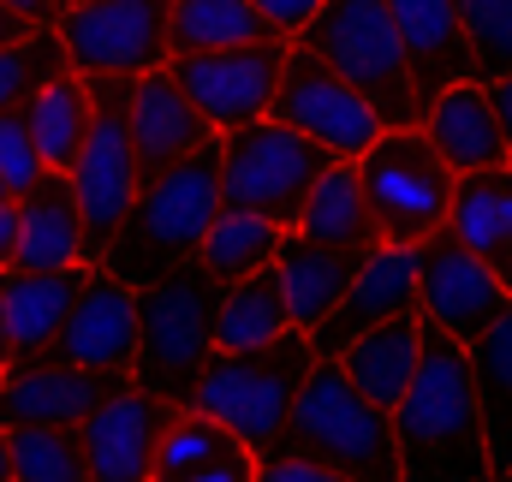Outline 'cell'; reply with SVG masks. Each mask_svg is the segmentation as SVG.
Listing matches in <instances>:
<instances>
[{"instance_id": "1", "label": "cell", "mask_w": 512, "mask_h": 482, "mask_svg": "<svg viewBox=\"0 0 512 482\" xmlns=\"http://www.w3.org/2000/svg\"><path fill=\"white\" fill-rule=\"evenodd\" d=\"M393 417V447H399V477L411 482H483L489 471V435H483V405L471 381V352L423 322V358L411 387L399 393Z\"/></svg>"}, {"instance_id": "2", "label": "cell", "mask_w": 512, "mask_h": 482, "mask_svg": "<svg viewBox=\"0 0 512 482\" xmlns=\"http://www.w3.org/2000/svg\"><path fill=\"white\" fill-rule=\"evenodd\" d=\"M215 215H221V137H209L203 149H191L155 173H143L120 233L102 250V268L120 274L126 286L161 280L179 262H197Z\"/></svg>"}, {"instance_id": "3", "label": "cell", "mask_w": 512, "mask_h": 482, "mask_svg": "<svg viewBox=\"0 0 512 482\" xmlns=\"http://www.w3.org/2000/svg\"><path fill=\"white\" fill-rule=\"evenodd\" d=\"M274 447H298L316 453L322 465H334L340 482H393L399 477V447H393V417L376 399H364L340 358H310L298 399L286 411V429L274 435ZM268 447V453H274ZM262 459V453H256Z\"/></svg>"}, {"instance_id": "4", "label": "cell", "mask_w": 512, "mask_h": 482, "mask_svg": "<svg viewBox=\"0 0 512 482\" xmlns=\"http://www.w3.org/2000/svg\"><path fill=\"white\" fill-rule=\"evenodd\" d=\"M215 310H221V280L203 262H179L161 280L137 286V358L131 381L161 393L167 405H185L197 369L215 352Z\"/></svg>"}, {"instance_id": "5", "label": "cell", "mask_w": 512, "mask_h": 482, "mask_svg": "<svg viewBox=\"0 0 512 482\" xmlns=\"http://www.w3.org/2000/svg\"><path fill=\"white\" fill-rule=\"evenodd\" d=\"M310 334L286 328L268 346H245V352H209V363L197 369L185 405L221 417L251 453H268L274 435L286 429V411L298 399V381L310 369Z\"/></svg>"}, {"instance_id": "6", "label": "cell", "mask_w": 512, "mask_h": 482, "mask_svg": "<svg viewBox=\"0 0 512 482\" xmlns=\"http://www.w3.org/2000/svg\"><path fill=\"white\" fill-rule=\"evenodd\" d=\"M292 42H304L316 60H328L382 114V125H423L411 60H405V42L393 30L387 0H322L316 18Z\"/></svg>"}, {"instance_id": "7", "label": "cell", "mask_w": 512, "mask_h": 482, "mask_svg": "<svg viewBox=\"0 0 512 482\" xmlns=\"http://www.w3.org/2000/svg\"><path fill=\"white\" fill-rule=\"evenodd\" d=\"M352 167L382 244H423L435 227H447L453 167L441 161L423 125H382V137Z\"/></svg>"}, {"instance_id": "8", "label": "cell", "mask_w": 512, "mask_h": 482, "mask_svg": "<svg viewBox=\"0 0 512 482\" xmlns=\"http://www.w3.org/2000/svg\"><path fill=\"white\" fill-rule=\"evenodd\" d=\"M215 137H221V203L268 215L274 227H292L316 179L334 167V155L316 137H304L298 125L274 114L215 131Z\"/></svg>"}, {"instance_id": "9", "label": "cell", "mask_w": 512, "mask_h": 482, "mask_svg": "<svg viewBox=\"0 0 512 482\" xmlns=\"http://www.w3.org/2000/svg\"><path fill=\"white\" fill-rule=\"evenodd\" d=\"M137 185H143V167H137V143H131V78H90V131L72 161V191H78L90 262H102V250L114 244Z\"/></svg>"}, {"instance_id": "10", "label": "cell", "mask_w": 512, "mask_h": 482, "mask_svg": "<svg viewBox=\"0 0 512 482\" xmlns=\"http://www.w3.org/2000/svg\"><path fill=\"white\" fill-rule=\"evenodd\" d=\"M167 18L173 0H72L54 30L78 78H137L167 66Z\"/></svg>"}, {"instance_id": "11", "label": "cell", "mask_w": 512, "mask_h": 482, "mask_svg": "<svg viewBox=\"0 0 512 482\" xmlns=\"http://www.w3.org/2000/svg\"><path fill=\"white\" fill-rule=\"evenodd\" d=\"M268 114L286 120V125H298L304 137H316L334 161H358V155L382 137V114H376L328 60H316L304 42L286 48V72H280V84H274Z\"/></svg>"}, {"instance_id": "12", "label": "cell", "mask_w": 512, "mask_h": 482, "mask_svg": "<svg viewBox=\"0 0 512 482\" xmlns=\"http://www.w3.org/2000/svg\"><path fill=\"white\" fill-rule=\"evenodd\" d=\"M286 48L292 36H256V42L209 48V54H167V72L215 131H233L268 114L274 84L286 72Z\"/></svg>"}, {"instance_id": "13", "label": "cell", "mask_w": 512, "mask_h": 482, "mask_svg": "<svg viewBox=\"0 0 512 482\" xmlns=\"http://www.w3.org/2000/svg\"><path fill=\"white\" fill-rule=\"evenodd\" d=\"M512 286L477 256L465 250L453 227H435L417 244V316L441 334H453L459 346H471L501 310H507Z\"/></svg>"}, {"instance_id": "14", "label": "cell", "mask_w": 512, "mask_h": 482, "mask_svg": "<svg viewBox=\"0 0 512 482\" xmlns=\"http://www.w3.org/2000/svg\"><path fill=\"white\" fill-rule=\"evenodd\" d=\"M42 358L54 363H84V369H126L137 358V286L120 274H108L102 262H84L78 298L60 322V334L48 340Z\"/></svg>"}, {"instance_id": "15", "label": "cell", "mask_w": 512, "mask_h": 482, "mask_svg": "<svg viewBox=\"0 0 512 482\" xmlns=\"http://www.w3.org/2000/svg\"><path fill=\"white\" fill-rule=\"evenodd\" d=\"M167 417H173V405H167L161 393H149V387H137V381L114 387V393L78 423L90 477L96 482H149V471H155V441H161Z\"/></svg>"}, {"instance_id": "16", "label": "cell", "mask_w": 512, "mask_h": 482, "mask_svg": "<svg viewBox=\"0 0 512 482\" xmlns=\"http://www.w3.org/2000/svg\"><path fill=\"white\" fill-rule=\"evenodd\" d=\"M126 369H84L54 358H12L0 369V423H84L114 387H126Z\"/></svg>"}, {"instance_id": "17", "label": "cell", "mask_w": 512, "mask_h": 482, "mask_svg": "<svg viewBox=\"0 0 512 482\" xmlns=\"http://www.w3.org/2000/svg\"><path fill=\"white\" fill-rule=\"evenodd\" d=\"M417 310V244H376L364 256V268L352 274L346 298L310 328V352L316 358H340L346 340H358L364 328H376L387 316Z\"/></svg>"}, {"instance_id": "18", "label": "cell", "mask_w": 512, "mask_h": 482, "mask_svg": "<svg viewBox=\"0 0 512 482\" xmlns=\"http://www.w3.org/2000/svg\"><path fill=\"white\" fill-rule=\"evenodd\" d=\"M155 482H256V453L209 411L173 405L155 441Z\"/></svg>"}, {"instance_id": "19", "label": "cell", "mask_w": 512, "mask_h": 482, "mask_svg": "<svg viewBox=\"0 0 512 482\" xmlns=\"http://www.w3.org/2000/svg\"><path fill=\"white\" fill-rule=\"evenodd\" d=\"M215 137V125L197 114V102L173 84L167 66H149L131 78V143H137V167L155 173L191 149H203Z\"/></svg>"}, {"instance_id": "20", "label": "cell", "mask_w": 512, "mask_h": 482, "mask_svg": "<svg viewBox=\"0 0 512 482\" xmlns=\"http://www.w3.org/2000/svg\"><path fill=\"white\" fill-rule=\"evenodd\" d=\"M387 12H393V30L405 42V60H411L417 102L429 114V102L447 84L471 78V48L459 30V12H453V0H387Z\"/></svg>"}, {"instance_id": "21", "label": "cell", "mask_w": 512, "mask_h": 482, "mask_svg": "<svg viewBox=\"0 0 512 482\" xmlns=\"http://www.w3.org/2000/svg\"><path fill=\"white\" fill-rule=\"evenodd\" d=\"M370 250H334V244L304 239L298 227H286L274 244V274H280V298H286V316L292 328H316L352 286V274L364 268Z\"/></svg>"}, {"instance_id": "22", "label": "cell", "mask_w": 512, "mask_h": 482, "mask_svg": "<svg viewBox=\"0 0 512 482\" xmlns=\"http://www.w3.org/2000/svg\"><path fill=\"white\" fill-rule=\"evenodd\" d=\"M84 262H90V239H84L72 173L48 167L18 197V256H12V268H84Z\"/></svg>"}, {"instance_id": "23", "label": "cell", "mask_w": 512, "mask_h": 482, "mask_svg": "<svg viewBox=\"0 0 512 482\" xmlns=\"http://www.w3.org/2000/svg\"><path fill=\"white\" fill-rule=\"evenodd\" d=\"M78 280H84V268H0V316H6L12 358L48 352V340L60 334V322L78 298Z\"/></svg>"}, {"instance_id": "24", "label": "cell", "mask_w": 512, "mask_h": 482, "mask_svg": "<svg viewBox=\"0 0 512 482\" xmlns=\"http://www.w3.org/2000/svg\"><path fill=\"white\" fill-rule=\"evenodd\" d=\"M423 131H429V143L441 149V161H447L453 173H477V167L512 161L507 137H501V120H495V108H489V90H483L477 78L447 84V90L429 102Z\"/></svg>"}, {"instance_id": "25", "label": "cell", "mask_w": 512, "mask_h": 482, "mask_svg": "<svg viewBox=\"0 0 512 482\" xmlns=\"http://www.w3.org/2000/svg\"><path fill=\"white\" fill-rule=\"evenodd\" d=\"M447 227L459 233L465 250H477L512 286V161L477 167V173H453Z\"/></svg>"}, {"instance_id": "26", "label": "cell", "mask_w": 512, "mask_h": 482, "mask_svg": "<svg viewBox=\"0 0 512 482\" xmlns=\"http://www.w3.org/2000/svg\"><path fill=\"white\" fill-rule=\"evenodd\" d=\"M417 358H423V316H417V310L387 316V322L364 328L358 340L340 346V369H346V381H352L364 399H376L382 411H393L399 393L411 387Z\"/></svg>"}, {"instance_id": "27", "label": "cell", "mask_w": 512, "mask_h": 482, "mask_svg": "<svg viewBox=\"0 0 512 482\" xmlns=\"http://www.w3.org/2000/svg\"><path fill=\"white\" fill-rule=\"evenodd\" d=\"M465 352H471V381H477V405H483L489 471L507 477V465H512V298Z\"/></svg>"}, {"instance_id": "28", "label": "cell", "mask_w": 512, "mask_h": 482, "mask_svg": "<svg viewBox=\"0 0 512 482\" xmlns=\"http://www.w3.org/2000/svg\"><path fill=\"white\" fill-rule=\"evenodd\" d=\"M292 227L316 244H334V250H376L382 244L370 209H364V191H358V167L352 161H334L316 179V191L304 197V209H298Z\"/></svg>"}, {"instance_id": "29", "label": "cell", "mask_w": 512, "mask_h": 482, "mask_svg": "<svg viewBox=\"0 0 512 482\" xmlns=\"http://www.w3.org/2000/svg\"><path fill=\"white\" fill-rule=\"evenodd\" d=\"M24 114H30V137H36L42 167L72 173L78 143H84V131H90V78H78L72 66L54 72V78L24 102Z\"/></svg>"}, {"instance_id": "30", "label": "cell", "mask_w": 512, "mask_h": 482, "mask_svg": "<svg viewBox=\"0 0 512 482\" xmlns=\"http://www.w3.org/2000/svg\"><path fill=\"white\" fill-rule=\"evenodd\" d=\"M286 298H280V274L274 262L256 268L245 280L221 286V310H215V352H245V346H268L274 334H286Z\"/></svg>"}, {"instance_id": "31", "label": "cell", "mask_w": 512, "mask_h": 482, "mask_svg": "<svg viewBox=\"0 0 512 482\" xmlns=\"http://www.w3.org/2000/svg\"><path fill=\"white\" fill-rule=\"evenodd\" d=\"M256 36H280V30H268V18L251 0H173L167 18V54H209Z\"/></svg>"}, {"instance_id": "32", "label": "cell", "mask_w": 512, "mask_h": 482, "mask_svg": "<svg viewBox=\"0 0 512 482\" xmlns=\"http://www.w3.org/2000/svg\"><path fill=\"white\" fill-rule=\"evenodd\" d=\"M286 227H274L268 215H251V209H233V203H221V215H215V227L203 233V250H197V262L227 286V280H245L256 268H268L274 262V244H280Z\"/></svg>"}, {"instance_id": "33", "label": "cell", "mask_w": 512, "mask_h": 482, "mask_svg": "<svg viewBox=\"0 0 512 482\" xmlns=\"http://www.w3.org/2000/svg\"><path fill=\"white\" fill-rule=\"evenodd\" d=\"M6 447H12V482H84L90 477L78 423H18V429H6Z\"/></svg>"}, {"instance_id": "34", "label": "cell", "mask_w": 512, "mask_h": 482, "mask_svg": "<svg viewBox=\"0 0 512 482\" xmlns=\"http://www.w3.org/2000/svg\"><path fill=\"white\" fill-rule=\"evenodd\" d=\"M54 72H66V42H60L54 24H36L24 42H6L0 48V114L24 108Z\"/></svg>"}, {"instance_id": "35", "label": "cell", "mask_w": 512, "mask_h": 482, "mask_svg": "<svg viewBox=\"0 0 512 482\" xmlns=\"http://www.w3.org/2000/svg\"><path fill=\"white\" fill-rule=\"evenodd\" d=\"M465 48H471V78L495 84L512 78V0H453Z\"/></svg>"}, {"instance_id": "36", "label": "cell", "mask_w": 512, "mask_h": 482, "mask_svg": "<svg viewBox=\"0 0 512 482\" xmlns=\"http://www.w3.org/2000/svg\"><path fill=\"white\" fill-rule=\"evenodd\" d=\"M42 155H36V137H30V114L24 108H6L0 114V179L12 197H24L36 179H42Z\"/></svg>"}, {"instance_id": "37", "label": "cell", "mask_w": 512, "mask_h": 482, "mask_svg": "<svg viewBox=\"0 0 512 482\" xmlns=\"http://www.w3.org/2000/svg\"><path fill=\"white\" fill-rule=\"evenodd\" d=\"M251 6L268 18V30H280V36H298V30L316 18V6H322V0H251Z\"/></svg>"}, {"instance_id": "38", "label": "cell", "mask_w": 512, "mask_h": 482, "mask_svg": "<svg viewBox=\"0 0 512 482\" xmlns=\"http://www.w3.org/2000/svg\"><path fill=\"white\" fill-rule=\"evenodd\" d=\"M489 90V108H495V120H501V137H507V155H512V78H495V84H483Z\"/></svg>"}, {"instance_id": "39", "label": "cell", "mask_w": 512, "mask_h": 482, "mask_svg": "<svg viewBox=\"0 0 512 482\" xmlns=\"http://www.w3.org/2000/svg\"><path fill=\"white\" fill-rule=\"evenodd\" d=\"M12 256H18V197L0 203V268H12Z\"/></svg>"}, {"instance_id": "40", "label": "cell", "mask_w": 512, "mask_h": 482, "mask_svg": "<svg viewBox=\"0 0 512 482\" xmlns=\"http://www.w3.org/2000/svg\"><path fill=\"white\" fill-rule=\"evenodd\" d=\"M18 18H30V24H54L60 18V0H6Z\"/></svg>"}, {"instance_id": "41", "label": "cell", "mask_w": 512, "mask_h": 482, "mask_svg": "<svg viewBox=\"0 0 512 482\" xmlns=\"http://www.w3.org/2000/svg\"><path fill=\"white\" fill-rule=\"evenodd\" d=\"M30 30H36V24H30V18H18V12L0 0V48H6V42H24Z\"/></svg>"}, {"instance_id": "42", "label": "cell", "mask_w": 512, "mask_h": 482, "mask_svg": "<svg viewBox=\"0 0 512 482\" xmlns=\"http://www.w3.org/2000/svg\"><path fill=\"white\" fill-rule=\"evenodd\" d=\"M0 482H12V447H6V423H0Z\"/></svg>"}, {"instance_id": "43", "label": "cell", "mask_w": 512, "mask_h": 482, "mask_svg": "<svg viewBox=\"0 0 512 482\" xmlns=\"http://www.w3.org/2000/svg\"><path fill=\"white\" fill-rule=\"evenodd\" d=\"M6 358H12V340H6V316H0V369H6Z\"/></svg>"}, {"instance_id": "44", "label": "cell", "mask_w": 512, "mask_h": 482, "mask_svg": "<svg viewBox=\"0 0 512 482\" xmlns=\"http://www.w3.org/2000/svg\"><path fill=\"white\" fill-rule=\"evenodd\" d=\"M6 197H12V191H6V179H0V203H6Z\"/></svg>"}, {"instance_id": "45", "label": "cell", "mask_w": 512, "mask_h": 482, "mask_svg": "<svg viewBox=\"0 0 512 482\" xmlns=\"http://www.w3.org/2000/svg\"><path fill=\"white\" fill-rule=\"evenodd\" d=\"M501 482H512V465H507V477H501Z\"/></svg>"}, {"instance_id": "46", "label": "cell", "mask_w": 512, "mask_h": 482, "mask_svg": "<svg viewBox=\"0 0 512 482\" xmlns=\"http://www.w3.org/2000/svg\"><path fill=\"white\" fill-rule=\"evenodd\" d=\"M60 6H72V0H60Z\"/></svg>"}]
</instances>
